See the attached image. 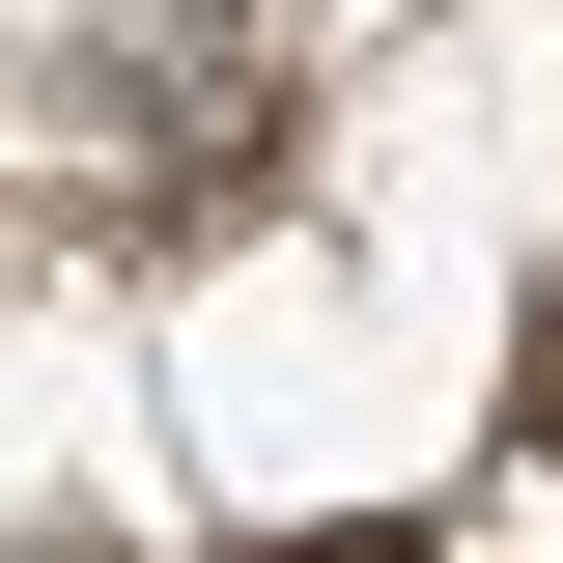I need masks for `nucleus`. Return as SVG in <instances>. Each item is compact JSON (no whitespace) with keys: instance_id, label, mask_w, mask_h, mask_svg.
<instances>
[{"instance_id":"nucleus-2","label":"nucleus","mask_w":563,"mask_h":563,"mask_svg":"<svg viewBox=\"0 0 563 563\" xmlns=\"http://www.w3.org/2000/svg\"><path fill=\"white\" fill-rule=\"evenodd\" d=\"M282 563H422V536H282Z\"/></svg>"},{"instance_id":"nucleus-1","label":"nucleus","mask_w":563,"mask_h":563,"mask_svg":"<svg viewBox=\"0 0 563 563\" xmlns=\"http://www.w3.org/2000/svg\"><path fill=\"white\" fill-rule=\"evenodd\" d=\"M0 113L57 141L113 225H169V198L254 169V29L225 0H0Z\"/></svg>"}]
</instances>
